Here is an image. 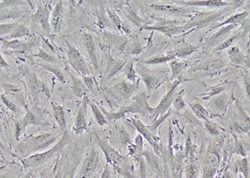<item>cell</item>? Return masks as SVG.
Returning a JSON list of instances; mask_svg holds the SVG:
<instances>
[{
  "label": "cell",
  "mask_w": 250,
  "mask_h": 178,
  "mask_svg": "<svg viewBox=\"0 0 250 178\" xmlns=\"http://www.w3.org/2000/svg\"><path fill=\"white\" fill-rule=\"evenodd\" d=\"M129 122L132 123V125L135 127V129L139 132L140 135L144 136L145 140L148 141V143L150 144L152 147L154 148L155 152H159L160 149V145L159 143V137H157V135H154L149 132L148 127L146 125L143 123L142 121L139 120L138 118L132 117L128 120Z\"/></svg>",
  "instance_id": "cell-13"
},
{
  "label": "cell",
  "mask_w": 250,
  "mask_h": 178,
  "mask_svg": "<svg viewBox=\"0 0 250 178\" xmlns=\"http://www.w3.org/2000/svg\"><path fill=\"white\" fill-rule=\"evenodd\" d=\"M235 28L234 25H226L222 27L221 29L218 30L216 33H214L212 36L208 39V41L205 42V48L209 49L213 48L214 46H218L224 42L227 39L228 35L230 34L231 31Z\"/></svg>",
  "instance_id": "cell-18"
},
{
  "label": "cell",
  "mask_w": 250,
  "mask_h": 178,
  "mask_svg": "<svg viewBox=\"0 0 250 178\" xmlns=\"http://www.w3.org/2000/svg\"><path fill=\"white\" fill-rule=\"evenodd\" d=\"M136 73L140 75L143 81L145 83V87L148 89L149 93L156 89L160 84V79L153 72L147 69L146 67L141 63L137 64Z\"/></svg>",
  "instance_id": "cell-14"
},
{
  "label": "cell",
  "mask_w": 250,
  "mask_h": 178,
  "mask_svg": "<svg viewBox=\"0 0 250 178\" xmlns=\"http://www.w3.org/2000/svg\"><path fill=\"white\" fill-rule=\"evenodd\" d=\"M1 43H2V48L4 49H13L21 53L24 54L26 52L31 50L32 48L37 43L36 41H29V42H22V41H8L3 40L1 38Z\"/></svg>",
  "instance_id": "cell-20"
},
{
  "label": "cell",
  "mask_w": 250,
  "mask_h": 178,
  "mask_svg": "<svg viewBox=\"0 0 250 178\" xmlns=\"http://www.w3.org/2000/svg\"><path fill=\"white\" fill-rule=\"evenodd\" d=\"M151 9L154 11L165 13L168 15L179 16V17H193L196 14L195 9L185 7V6L173 5V4H151Z\"/></svg>",
  "instance_id": "cell-10"
},
{
  "label": "cell",
  "mask_w": 250,
  "mask_h": 178,
  "mask_svg": "<svg viewBox=\"0 0 250 178\" xmlns=\"http://www.w3.org/2000/svg\"><path fill=\"white\" fill-rule=\"evenodd\" d=\"M29 34H30V31L26 26L20 24L14 31L12 32L11 34H9V35H7L2 39L8 41H15L20 38L27 37V36H29Z\"/></svg>",
  "instance_id": "cell-30"
},
{
  "label": "cell",
  "mask_w": 250,
  "mask_h": 178,
  "mask_svg": "<svg viewBox=\"0 0 250 178\" xmlns=\"http://www.w3.org/2000/svg\"><path fill=\"white\" fill-rule=\"evenodd\" d=\"M2 88L5 89L6 91H20V88H19L17 86L13 85V84H3V85H2Z\"/></svg>",
  "instance_id": "cell-56"
},
{
  "label": "cell",
  "mask_w": 250,
  "mask_h": 178,
  "mask_svg": "<svg viewBox=\"0 0 250 178\" xmlns=\"http://www.w3.org/2000/svg\"><path fill=\"white\" fill-rule=\"evenodd\" d=\"M32 20L36 23H39L41 28L47 34L51 32V23H50V7L48 4L38 6L37 11L31 16Z\"/></svg>",
  "instance_id": "cell-12"
},
{
  "label": "cell",
  "mask_w": 250,
  "mask_h": 178,
  "mask_svg": "<svg viewBox=\"0 0 250 178\" xmlns=\"http://www.w3.org/2000/svg\"><path fill=\"white\" fill-rule=\"evenodd\" d=\"M205 127L208 133L212 135H218L219 134V131L214 124L212 123L209 120L205 121Z\"/></svg>",
  "instance_id": "cell-51"
},
{
  "label": "cell",
  "mask_w": 250,
  "mask_h": 178,
  "mask_svg": "<svg viewBox=\"0 0 250 178\" xmlns=\"http://www.w3.org/2000/svg\"><path fill=\"white\" fill-rule=\"evenodd\" d=\"M0 64H1V67L3 68H9V64L7 63L5 60L3 59V55H1L0 57Z\"/></svg>",
  "instance_id": "cell-59"
},
{
  "label": "cell",
  "mask_w": 250,
  "mask_h": 178,
  "mask_svg": "<svg viewBox=\"0 0 250 178\" xmlns=\"http://www.w3.org/2000/svg\"><path fill=\"white\" fill-rule=\"evenodd\" d=\"M89 105H90V107H91L93 115H94V118H95V121H96L98 125H99L100 127L105 126L106 124H107V119H106L105 115L103 113L100 107H98L95 104L93 103L92 101H89Z\"/></svg>",
  "instance_id": "cell-36"
},
{
  "label": "cell",
  "mask_w": 250,
  "mask_h": 178,
  "mask_svg": "<svg viewBox=\"0 0 250 178\" xmlns=\"http://www.w3.org/2000/svg\"><path fill=\"white\" fill-rule=\"evenodd\" d=\"M199 173V168L197 165L193 162L188 164L185 167V175L187 178H197Z\"/></svg>",
  "instance_id": "cell-47"
},
{
  "label": "cell",
  "mask_w": 250,
  "mask_h": 178,
  "mask_svg": "<svg viewBox=\"0 0 250 178\" xmlns=\"http://www.w3.org/2000/svg\"><path fill=\"white\" fill-rule=\"evenodd\" d=\"M198 49H199L198 46L184 43L181 45H179L175 50L171 52V53L175 55V57L185 58L188 56V55H192L194 52H196Z\"/></svg>",
  "instance_id": "cell-28"
},
{
  "label": "cell",
  "mask_w": 250,
  "mask_h": 178,
  "mask_svg": "<svg viewBox=\"0 0 250 178\" xmlns=\"http://www.w3.org/2000/svg\"><path fill=\"white\" fill-rule=\"evenodd\" d=\"M179 6L185 7H207L213 9H219L227 7L232 4V2H226L223 0H185V1H174Z\"/></svg>",
  "instance_id": "cell-16"
},
{
  "label": "cell",
  "mask_w": 250,
  "mask_h": 178,
  "mask_svg": "<svg viewBox=\"0 0 250 178\" xmlns=\"http://www.w3.org/2000/svg\"><path fill=\"white\" fill-rule=\"evenodd\" d=\"M2 4H1V9L3 8H9V7H13V6L23 5L25 3L23 1H20V0H5V1H2Z\"/></svg>",
  "instance_id": "cell-53"
},
{
  "label": "cell",
  "mask_w": 250,
  "mask_h": 178,
  "mask_svg": "<svg viewBox=\"0 0 250 178\" xmlns=\"http://www.w3.org/2000/svg\"><path fill=\"white\" fill-rule=\"evenodd\" d=\"M37 65L42 67L43 69H45L47 71L51 72L52 74H54V76L57 77L58 80L60 82L65 83V77L62 74V72L58 67H54V64L37 63Z\"/></svg>",
  "instance_id": "cell-35"
},
{
  "label": "cell",
  "mask_w": 250,
  "mask_h": 178,
  "mask_svg": "<svg viewBox=\"0 0 250 178\" xmlns=\"http://www.w3.org/2000/svg\"><path fill=\"white\" fill-rule=\"evenodd\" d=\"M192 111L195 115L196 117L199 119H202L204 121H207L209 118V113L202 105L199 103H190L189 104Z\"/></svg>",
  "instance_id": "cell-37"
},
{
  "label": "cell",
  "mask_w": 250,
  "mask_h": 178,
  "mask_svg": "<svg viewBox=\"0 0 250 178\" xmlns=\"http://www.w3.org/2000/svg\"><path fill=\"white\" fill-rule=\"evenodd\" d=\"M157 23L154 25H147L145 24L143 26L142 29L148 31H158L162 33L164 35L168 36H173V35H179L185 31V25H177L179 22L178 21H168L165 19H156Z\"/></svg>",
  "instance_id": "cell-7"
},
{
  "label": "cell",
  "mask_w": 250,
  "mask_h": 178,
  "mask_svg": "<svg viewBox=\"0 0 250 178\" xmlns=\"http://www.w3.org/2000/svg\"><path fill=\"white\" fill-rule=\"evenodd\" d=\"M229 57L230 59L231 62L236 65L245 66L250 68V59L249 56L245 55L241 49H239V46H233L231 47L229 50L228 51Z\"/></svg>",
  "instance_id": "cell-22"
},
{
  "label": "cell",
  "mask_w": 250,
  "mask_h": 178,
  "mask_svg": "<svg viewBox=\"0 0 250 178\" xmlns=\"http://www.w3.org/2000/svg\"><path fill=\"white\" fill-rule=\"evenodd\" d=\"M176 57L175 55L169 53L168 55H159L155 57L149 58L147 61H144V63L146 65H159V64L166 63V62H170V61L175 60Z\"/></svg>",
  "instance_id": "cell-38"
},
{
  "label": "cell",
  "mask_w": 250,
  "mask_h": 178,
  "mask_svg": "<svg viewBox=\"0 0 250 178\" xmlns=\"http://www.w3.org/2000/svg\"><path fill=\"white\" fill-rule=\"evenodd\" d=\"M100 163V153L95 148H93L83 161L77 178H91L96 173Z\"/></svg>",
  "instance_id": "cell-8"
},
{
  "label": "cell",
  "mask_w": 250,
  "mask_h": 178,
  "mask_svg": "<svg viewBox=\"0 0 250 178\" xmlns=\"http://www.w3.org/2000/svg\"><path fill=\"white\" fill-rule=\"evenodd\" d=\"M60 137V134L54 133H44L40 135H30L24 138L18 146V153L23 158L36 154L38 152L43 151L55 143Z\"/></svg>",
  "instance_id": "cell-1"
},
{
  "label": "cell",
  "mask_w": 250,
  "mask_h": 178,
  "mask_svg": "<svg viewBox=\"0 0 250 178\" xmlns=\"http://www.w3.org/2000/svg\"><path fill=\"white\" fill-rule=\"evenodd\" d=\"M89 100L88 96L83 99V101L80 103V107L78 108L77 115L74 122V132L77 135H81L83 132H87V119H86V110L89 105Z\"/></svg>",
  "instance_id": "cell-15"
},
{
  "label": "cell",
  "mask_w": 250,
  "mask_h": 178,
  "mask_svg": "<svg viewBox=\"0 0 250 178\" xmlns=\"http://www.w3.org/2000/svg\"><path fill=\"white\" fill-rule=\"evenodd\" d=\"M83 81L85 87H87V89L91 90L92 92H94L95 87H96V82H95L94 77H92L90 75L83 76Z\"/></svg>",
  "instance_id": "cell-50"
},
{
  "label": "cell",
  "mask_w": 250,
  "mask_h": 178,
  "mask_svg": "<svg viewBox=\"0 0 250 178\" xmlns=\"http://www.w3.org/2000/svg\"><path fill=\"white\" fill-rule=\"evenodd\" d=\"M244 85H245V91L247 94L248 97L250 100V77L249 75H244Z\"/></svg>",
  "instance_id": "cell-57"
},
{
  "label": "cell",
  "mask_w": 250,
  "mask_h": 178,
  "mask_svg": "<svg viewBox=\"0 0 250 178\" xmlns=\"http://www.w3.org/2000/svg\"><path fill=\"white\" fill-rule=\"evenodd\" d=\"M218 171V167L205 165L203 168L202 178H213Z\"/></svg>",
  "instance_id": "cell-48"
},
{
  "label": "cell",
  "mask_w": 250,
  "mask_h": 178,
  "mask_svg": "<svg viewBox=\"0 0 250 178\" xmlns=\"http://www.w3.org/2000/svg\"><path fill=\"white\" fill-rule=\"evenodd\" d=\"M94 135L97 146L100 147L105 156L107 162L110 165L112 169L114 171L117 168L122 167L125 164L128 162V160L127 158L121 155L119 152H117L116 150L111 147L110 145H108L106 141L101 139L100 135H98L95 132L94 133Z\"/></svg>",
  "instance_id": "cell-5"
},
{
  "label": "cell",
  "mask_w": 250,
  "mask_h": 178,
  "mask_svg": "<svg viewBox=\"0 0 250 178\" xmlns=\"http://www.w3.org/2000/svg\"><path fill=\"white\" fill-rule=\"evenodd\" d=\"M126 64H127V61H117L112 66L110 69H109V72H108V75H107L106 80L110 79L112 76H114V75L118 74L119 72L121 71L123 68H125Z\"/></svg>",
  "instance_id": "cell-43"
},
{
  "label": "cell",
  "mask_w": 250,
  "mask_h": 178,
  "mask_svg": "<svg viewBox=\"0 0 250 178\" xmlns=\"http://www.w3.org/2000/svg\"><path fill=\"white\" fill-rule=\"evenodd\" d=\"M66 44L68 47L67 54H68V63L70 64V66L74 68V69L82 75V77L86 76V75H89V69H88L83 56L80 53V50L77 48H75L72 44L68 43L67 41H66Z\"/></svg>",
  "instance_id": "cell-9"
},
{
  "label": "cell",
  "mask_w": 250,
  "mask_h": 178,
  "mask_svg": "<svg viewBox=\"0 0 250 178\" xmlns=\"http://www.w3.org/2000/svg\"><path fill=\"white\" fill-rule=\"evenodd\" d=\"M68 72V75L71 78L72 84H73L72 89H73L74 95L78 96V97L83 99L85 96H87V93H88L87 87H85L84 83H83L82 81H80L79 78L76 77L72 72Z\"/></svg>",
  "instance_id": "cell-25"
},
{
  "label": "cell",
  "mask_w": 250,
  "mask_h": 178,
  "mask_svg": "<svg viewBox=\"0 0 250 178\" xmlns=\"http://www.w3.org/2000/svg\"><path fill=\"white\" fill-rule=\"evenodd\" d=\"M23 178H34V176H33V173H27V174H26V175L23 176Z\"/></svg>",
  "instance_id": "cell-60"
},
{
  "label": "cell",
  "mask_w": 250,
  "mask_h": 178,
  "mask_svg": "<svg viewBox=\"0 0 250 178\" xmlns=\"http://www.w3.org/2000/svg\"><path fill=\"white\" fill-rule=\"evenodd\" d=\"M83 45L85 49L86 53L88 55L89 60L91 61L93 67L97 70H100V66L98 61V55L96 53V46L94 44V38L90 34L85 33L83 35Z\"/></svg>",
  "instance_id": "cell-17"
},
{
  "label": "cell",
  "mask_w": 250,
  "mask_h": 178,
  "mask_svg": "<svg viewBox=\"0 0 250 178\" xmlns=\"http://www.w3.org/2000/svg\"><path fill=\"white\" fill-rule=\"evenodd\" d=\"M120 139L122 141V143L125 144V146H128V144L131 143L130 137L125 129L120 131Z\"/></svg>",
  "instance_id": "cell-54"
},
{
  "label": "cell",
  "mask_w": 250,
  "mask_h": 178,
  "mask_svg": "<svg viewBox=\"0 0 250 178\" xmlns=\"http://www.w3.org/2000/svg\"><path fill=\"white\" fill-rule=\"evenodd\" d=\"M26 79L28 81L29 89L31 90L32 94L34 95H38L39 92L42 90V83L38 80L37 75L34 73L28 71L26 75Z\"/></svg>",
  "instance_id": "cell-29"
},
{
  "label": "cell",
  "mask_w": 250,
  "mask_h": 178,
  "mask_svg": "<svg viewBox=\"0 0 250 178\" xmlns=\"http://www.w3.org/2000/svg\"><path fill=\"white\" fill-rule=\"evenodd\" d=\"M225 63L222 61H208L206 63L200 65L199 67L193 68V70H205L206 72H216L219 70Z\"/></svg>",
  "instance_id": "cell-34"
},
{
  "label": "cell",
  "mask_w": 250,
  "mask_h": 178,
  "mask_svg": "<svg viewBox=\"0 0 250 178\" xmlns=\"http://www.w3.org/2000/svg\"><path fill=\"white\" fill-rule=\"evenodd\" d=\"M72 141V136L68 133V131L65 130L61 138L58 141L57 143L52 147L51 149L46 151L44 153H36L34 155L29 156V157L21 159V162L23 165V168L25 169H34L36 167H40L41 165L49 161L54 156L57 155L62 151V148L67 146L68 143Z\"/></svg>",
  "instance_id": "cell-2"
},
{
  "label": "cell",
  "mask_w": 250,
  "mask_h": 178,
  "mask_svg": "<svg viewBox=\"0 0 250 178\" xmlns=\"http://www.w3.org/2000/svg\"><path fill=\"white\" fill-rule=\"evenodd\" d=\"M221 178H234V176L232 174L231 172H229V170H225L224 173H223V175H222Z\"/></svg>",
  "instance_id": "cell-58"
},
{
  "label": "cell",
  "mask_w": 250,
  "mask_h": 178,
  "mask_svg": "<svg viewBox=\"0 0 250 178\" xmlns=\"http://www.w3.org/2000/svg\"><path fill=\"white\" fill-rule=\"evenodd\" d=\"M114 172L124 178H139L134 173V167L129 161L122 167L114 170Z\"/></svg>",
  "instance_id": "cell-33"
},
{
  "label": "cell",
  "mask_w": 250,
  "mask_h": 178,
  "mask_svg": "<svg viewBox=\"0 0 250 178\" xmlns=\"http://www.w3.org/2000/svg\"><path fill=\"white\" fill-rule=\"evenodd\" d=\"M20 25L17 23H1L0 24V35L1 37H5L9 34H11L18 26Z\"/></svg>",
  "instance_id": "cell-44"
},
{
  "label": "cell",
  "mask_w": 250,
  "mask_h": 178,
  "mask_svg": "<svg viewBox=\"0 0 250 178\" xmlns=\"http://www.w3.org/2000/svg\"><path fill=\"white\" fill-rule=\"evenodd\" d=\"M184 81V78L182 76H179L177 80L173 81L171 84L170 87L168 88V91L165 94V96L162 98V100L160 101L158 107L152 108L150 107L149 109V117L152 118V122L156 121L157 118L161 115H165V113L169 111L171 105L173 104V100L177 95V89L179 85Z\"/></svg>",
  "instance_id": "cell-4"
},
{
  "label": "cell",
  "mask_w": 250,
  "mask_h": 178,
  "mask_svg": "<svg viewBox=\"0 0 250 178\" xmlns=\"http://www.w3.org/2000/svg\"><path fill=\"white\" fill-rule=\"evenodd\" d=\"M139 87L140 80H138L135 83H132L128 81H123L120 83L116 84L114 87H111L108 90L115 97H119L124 101H128L134 92L139 89Z\"/></svg>",
  "instance_id": "cell-11"
},
{
  "label": "cell",
  "mask_w": 250,
  "mask_h": 178,
  "mask_svg": "<svg viewBox=\"0 0 250 178\" xmlns=\"http://www.w3.org/2000/svg\"><path fill=\"white\" fill-rule=\"evenodd\" d=\"M249 15V12L244 11L241 13H238V14H234L232 15L229 17L228 18L227 20L223 21L221 23H217L214 25L212 26L209 30H213V29H218L220 27H224L226 25H234L236 26L238 23H241L242 21L245 20V18H247Z\"/></svg>",
  "instance_id": "cell-23"
},
{
  "label": "cell",
  "mask_w": 250,
  "mask_h": 178,
  "mask_svg": "<svg viewBox=\"0 0 250 178\" xmlns=\"http://www.w3.org/2000/svg\"><path fill=\"white\" fill-rule=\"evenodd\" d=\"M38 123H39V121H38L36 116L34 115V113L29 111V110H27L25 115L15 124V137H16V140L20 139V135L24 133L26 127H28L29 125L36 126Z\"/></svg>",
  "instance_id": "cell-19"
},
{
  "label": "cell",
  "mask_w": 250,
  "mask_h": 178,
  "mask_svg": "<svg viewBox=\"0 0 250 178\" xmlns=\"http://www.w3.org/2000/svg\"><path fill=\"white\" fill-rule=\"evenodd\" d=\"M62 15H63V6H62V1H59L56 3V5L53 9L51 14V19H50V23H51L52 29L53 31L57 34L61 31L62 24Z\"/></svg>",
  "instance_id": "cell-21"
},
{
  "label": "cell",
  "mask_w": 250,
  "mask_h": 178,
  "mask_svg": "<svg viewBox=\"0 0 250 178\" xmlns=\"http://www.w3.org/2000/svg\"><path fill=\"white\" fill-rule=\"evenodd\" d=\"M127 17L130 22L134 23V25L137 26L140 29H142L143 26L145 25V21L137 15L136 12L132 8H128L127 10Z\"/></svg>",
  "instance_id": "cell-41"
},
{
  "label": "cell",
  "mask_w": 250,
  "mask_h": 178,
  "mask_svg": "<svg viewBox=\"0 0 250 178\" xmlns=\"http://www.w3.org/2000/svg\"><path fill=\"white\" fill-rule=\"evenodd\" d=\"M225 87H212L210 89V91L205 93L204 95H201V96L204 97V99H209L210 97L215 96V95L221 94L222 92L225 91Z\"/></svg>",
  "instance_id": "cell-49"
},
{
  "label": "cell",
  "mask_w": 250,
  "mask_h": 178,
  "mask_svg": "<svg viewBox=\"0 0 250 178\" xmlns=\"http://www.w3.org/2000/svg\"><path fill=\"white\" fill-rule=\"evenodd\" d=\"M1 101L3 102V105H4L8 109L10 110V111L14 112V113H17L18 109L17 107H16V105H15L14 102H12L8 98L6 97L5 95H1Z\"/></svg>",
  "instance_id": "cell-52"
},
{
  "label": "cell",
  "mask_w": 250,
  "mask_h": 178,
  "mask_svg": "<svg viewBox=\"0 0 250 178\" xmlns=\"http://www.w3.org/2000/svg\"><path fill=\"white\" fill-rule=\"evenodd\" d=\"M226 11H228L227 9L213 12L198 11L192 17L191 21L185 24V29H190V28H193V27L197 28V29L205 28L206 26L214 23V21H219L220 19L224 17Z\"/></svg>",
  "instance_id": "cell-6"
},
{
  "label": "cell",
  "mask_w": 250,
  "mask_h": 178,
  "mask_svg": "<svg viewBox=\"0 0 250 178\" xmlns=\"http://www.w3.org/2000/svg\"><path fill=\"white\" fill-rule=\"evenodd\" d=\"M100 178H113L112 175V172H111V166L107 162L104 168V172H103L102 175Z\"/></svg>",
  "instance_id": "cell-55"
},
{
  "label": "cell",
  "mask_w": 250,
  "mask_h": 178,
  "mask_svg": "<svg viewBox=\"0 0 250 178\" xmlns=\"http://www.w3.org/2000/svg\"><path fill=\"white\" fill-rule=\"evenodd\" d=\"M100 108L105 115L107 120L109 121H115L125 118V115L127 114L137 113L142 115H149L150 107L148 104V95L141 92L137 95L134 101L129 106H124L117 112H108L103 107H100Z\"/></svg>",
  "instance_id": "cell-3"
},
{
  "label": "cell",
  "mask_w": 250,
  "mask_h": 178,
  "mask_svg": "<svg viewBox=\"0 0 250 178\" xmlns=\"http://www.w3.org/2000/svg\"><path fill=\"white\" fill-rule=\"evenodd\" d=\"M233 172L234 174H242L245 178L250 177V166L249 161L246 157L237 159L233 164Z\"/></svg>",
  "instance_id": "cell-27"
},
{
  "label": "cell",
  "mask_w": 250,
  "mask_h": 178,
  "mask_svg": "<svg viewBox=\"0 0 250 178\" xmlns=\"http://www.w3.org/2000/svg\"><path fill=\"white\" fill-rule=\"evenodd\" d=\"M106 13H107V15H108L111 23L114 24L119 30H122L123 24L124 23H122L120 18L114 11H112V10L108 9V8H106Z\"/></svg>",
  "instance_id": "cell-42"
},
{
  "label": "cell",
  "mask_w": 250,
  "mask_h": 178,
  "mask_svg": "<svg viewBox=\"0 0 250 178\" xmlns=\"http://www.w3.org/2000/svg\"><path fill=\"white\" fill-rule=\"evenodd\" d=\"M229 102V95H227L226 93H224L215 98L212 104H213V108L218 111V112L224 113L226 111Z\"/></svg>",
  "instance_id": "cell-31"
},
{
  "label": "cell",
  "mask_w": 250,
  "mask_h": 178,
  "mask_svg": "<svg viewBox=\"0 0 250 178\" xmlns=\"http://www.w3.org/2000/svg\"><path fill=\"white\" fill-rule=\"evenodd\" d=\"M34 57L40 58L41 60H43V61H45L47 63L49 64H56L57 63V60L52 56V55L48 54L47 52L44 51L43 49H39V52L35 55H33Z\"/></svg>",
  "instance_id": "cell-46"
},
{
  "label": "cell",
  "mask_w": 250,
  "mask_h": 178,
  "mask_svg": "<svg viewBox=\"0 0 250 178\" xmlns=\"http://www.w3.org/2000/svg\"><path fill=\"white\" fill-rule=\"evenodd\" d=\"M243 35H244V32L239 31L238 33L233 34V35H231L229 37H228L224 42H222L219 45L215 47L214 51H222L224 49L229 48V47L233 45V44L235 43L236 41H239V39H241Z\"/></svg>",
  "instance_id": "cell-32"
},
{
  "label": "cell",
  "mask_w": 250,
  "mask_h": 178,
  "mask_svg": "<svg viewBox=\"0 0 250 178\" xmlns=\"http://www.w3.org/2000/svg\"><path fill=\"white\" fill-rule=\"evenodd\" d=\"M104 9L101 8L100 10L97 12V26L100 29H105L106 27H111V22L108 15L104 14Z\"/></svg>",
  "instance_id": "cell-39"
},
{
  "label": "cell",
  "mask_w": 250,
  "mask_h": 178,
  "mask_svg": "<svg viewBox=\"0 0 250 178\" xmlns=\"http://www.w3.org/2000/svg\"><path fill=\"white\" fill-rule=\"evenodd\" d=\"M184 91L185 90H182V91H180L177 94L176 96L174 98V100H173V104H172L173 107H174V109L176 110L178 112L181 111L186 107V103H185L184 97H183Z\"/></svg>",
  "instance_id": "cell-45"
},
{
  "label": "cell",
  "mask_w": 250,
  "mask_h": 178,
  "mask_svg": "<svg viewBox=\"0 0 250 178\" xmlns=\"http://www.w3.org/2000/svg\"><path fill=\"white\" fill-rule=\"evenodd\" d=\"M51 105L55 121L57 122L60 131L63 133L66 130V118L64 109H63V107H61L58 103H55V102H52Z\"/></svg>",
  "instance_id": "cell-24"
},
{
  "label": "cell",
  "mask_w": 250,
  "mask_h": 178,
  "mask_svg": "<svg viewBox=\"0 0 250 178\" xmlns=\"http://www.w3.org/2000/svg\"><path fill=\"white\" fill-rule=\"evenodd\" d=\"M127 81H130L132 83H135L136 81V70L134 69V60H131L128 61V63L126 64L125 68H124Z\"/></svg>",
  "instance_id": "cell-40"
},
{
  "label": "cell",
  "mask_w": 250,
  "mask_h": 178,
  "mask_svg": "<svg viewBox=\"0 0 250 178\" xmlns=\"http://www.w3.org/2000/svg\"><path fill=\"white\" fill-rule=\"evenodd\" d=\"M190 62L189 61H179L176 60L169 62V66L171 67V71H172V75H171V80H174L176 78L179 77L181 75V73L185 71L188 67H189Z\"/></svg>",
  "instance_id": "cell-26"
}]
</instances>
